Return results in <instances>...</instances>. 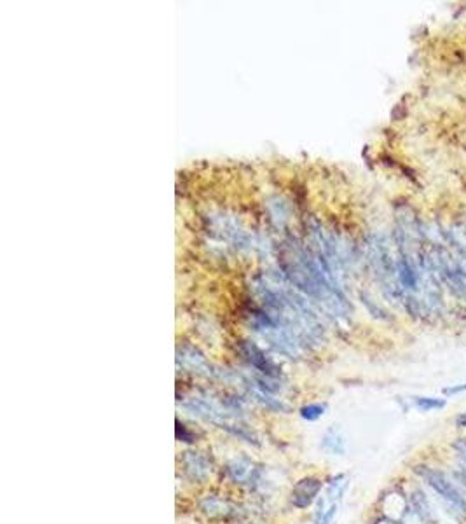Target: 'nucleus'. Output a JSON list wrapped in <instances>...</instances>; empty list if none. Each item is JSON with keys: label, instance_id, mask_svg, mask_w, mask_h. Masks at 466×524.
Instances as JSON below:
<instances>
[{"label": "nucleus", "instance_id": "nucleus-1", "mask_svg": "<svg viewBox=\"0 0 466 524\" xmlns=\"http://www.w3.org/2000/svg\"><path fill=\"white\" fill-rule=\"evenodd\" d=\"M417 477L435 493L438 495L440 502L447 507L452 517H466V496L459 489V486L452 481L451 475L442 472L440 468L428 467V465H417L414 468Z\"/></svg>", "mask_w": 466, "mask_h": 524}, {"label": "nucleus", "instance_id": "nucleus-2", "mask_svg": "<svg viewBox=\"0 0 466 524\" xmlns=\"http://www.w3.org/2000/svg\"><path fill=\"white\" fill-rule=\"evenodd\" d=\"M347 486H350V479L344 474L337 475L329 482L325 495L318 503V510L315 514V524H332L337 512H339V503L343 500L344 493H346Z\"/></svg>", "mask_w": 466, "mask_h": 524}, {"label": "nucleus", "instance_id": "nucleus-3", "mask_svg": "<svg viewBox=\"0 0 466 524\" xmlns=\"http://www.w3.org/2000/svg\"><path fill=\"white\" fill-rule=\"evenodd\" d=\"M322 491V481L316 477H304L299 482H295V486L292 488L290 502L292 505L297 507V509H308L313 502L316 500V496Z\"/></svg>", "mask_w": 466, "mask_h": 524}, {"label": "nucleus", "instance_id": "nucleus-4", "mask_svg": "<svg viewBox=\"0 0 466 524\" xmlns=\"http://www.w3.org/2000/svg\"><path fill=\"white\" fill-rule=\"evenodd\" d=\"M183 472L194 482H203L210 475V461L200 453H183L182 456Z\"/></svg>", "mask_w": 466, "mask_h": 524}, {"label": "nucleus", "instance_id": "nucleus-5", "mask_svg": "<svg viewBox=\"0 0 466 524\" xmlns=\"http://www.w3.org/2000/svg\"><path fill=\"white\" fill-rule=\"evenodd\" d=\"M410 509L419 517L421 523L433 524L437 521V512H435L433 503H431V500L428 498V495L423 489H416V491L410 493Z\"/></svg>", "mask_w": 466, "mask_h": 524}, {"label": "nucleus", "instance_id": "nucleus-6", "mask_svg": "<svg viewBox=\"0 0 466 524\" xmlns=\"http://www.w3.org/2000/svg\"><path fill=\"white\" fill-rule=\"evenodd\" d=\"M227 472L232 481L246 484V482H252L255 479L257 468L253 467V461H250L248 458H236L229 463Z\"/></svg>", "mask_w": 466, "mask_h": 524}, {"label": "nucleus", "instance_id": "nucleus-7", "mask_svg": "<svg viewBox=\"0 0 466 524\" xmlns=\"http://www.w3.org/2000/svg\"><path fill=\"white\" fill-rule=\"evenodd\" d=\"M322 447L330 454H344L346 453V440H344L343 433L339 430L332 428L323 437Z\"/></svg>", "mask_w": 466, "mask_h": 524}, {"label": "nucleus", "instance_id": "nucleus-8", "mask_svg": "<svg viewBox=\"0 0 466 524\" xmlns=\"http://www.w3.org/2000/svg\"><path fill=\"white\" fill-rule=\"evenodd\" d=\"M201 507H203L204 514H208L211 517H224L232 514V507L225 500L217 498V496H208Z\"/></svg>", "mask_w": 466, "mask_h": 524}, {"label": "nucleus", "instance_id": "nucleus-9", "mask_svg": "<svg viewBox=\"0 0 466 524\" xmlns=\"http://www.w3.org/2000/svg\"><path fill=\"white\" fill-rule=\"evenodd\" d=\"M414 405L423 412L440 411V409L445 407V401L437 397H414Z\"/></svg>", "mask_w": 466, "mask_h": 524}, {"label": "nucleus", "instance_id": "nucleus-10", "mask_svg": "<svg viewBox=\"0 0 466 524\" xmlns=\"http://www.w3.org/2000/svg\"><path fill=\"white\" fill-rule=\"evenodd\" d=\"M325 411H326L325 404H309L301 409V416L304 419H308V421H316V419H320L323 414H325Z\"/></svg>", "mask_w": 466, "mask_h": 524}, {"label": "nucleus", "instance_id": "nucleus-11", "mask_svg": "<svg viewBox=\"0 0 466 524\" xmlns=\"http://www.w3.org/2000/svg\"><path fill=\"white\" fill-rule=\"evenodd\" d=\"M452 451L456 453V458L461 463L463 470H466V439H458L452 444Z\"/></svg>", "mask_w": 466, "mask_h": 524}, {"label": "nucleus", "instance_id": "nucleus-12", "mask_svg": "<svg viewBox=\"0 0 466 524\" xmlns=\"http://www.w3.org/2000/svg\"><path fill=\"white\" fill-rule=\"evenodd\" d=\"M176 437L182 440H186V442H193V435H190L189 432H187V428L183 425H180V423H176Z\"/></svg>", "mask_w": 466, "mask_h": 524}, {"label": "nucleus", "instance_id": "nucleus-13", "mask_svg": "<svg viewBox=\"0 0 466 524\" xmlns=\"http://www.w3.org/2000/svg\"><path fill=\"white\" fill-rule=\"evenodd\" d=\"M461 391H466V384H459V387L445 388L444 394L445 395H451V397H452V395H458V394H461Z\"/></svg>", "mask_w": 466, "mask_h": 524}, {"label": "nucleus", "instance_id": "nucleus-14", "mask_svg": "<svg viewBox=\"0 0 466 524\" xmlns=\"http://www.w3.org/2000/svg\"><path fill=\"white\" fill-rule=\"evenodd\" d=\"M456 426H458V428H466V412H461V414L456 418Z\"/></svg>", "mask_w": 466, "mask_h": 524}, {"label": "nucleus", "instance_id": "nucleus-15", "mask_svg": "<svg viewBox=\"0 0 466 524\" xmlns=\"http://www.w3.org/2000/svg\"><path fill=\"white\" fill-rule=\"evenodd\" d=\"M381 524H398V523H393V521H386V523H381Z\"/></svg>", "mask_w": 466, "mask_h": 524}]
</instances>
